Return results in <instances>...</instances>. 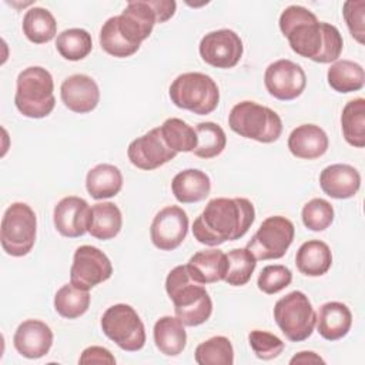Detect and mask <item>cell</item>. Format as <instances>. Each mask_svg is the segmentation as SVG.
I'll use <instances>...</instances> for the list:
<instances>
[{
    "label": "cell",
    "instance_id": "6da1fadb",
    "mask_svg": "<svg viewBox=\"0 0 365 365\" xmlns=\"http://www.w3.org/2000/svg\"><path fill=\"white\" fill-rule=\"evenodd\" d=\"M279 30L294 53L315 63H334L342 53L344 40L339 30L334 24L319 21L304 6H288L279 16Z\"/></svg>",
    "mask_w": 365,
    "mask_h": 365
},
{
    "label": "cell",
    "instance_id": "7a4b0ae2",
    "mask_svg": "<svg viewBox=\"0 0 365 365\" xmlns=\"http://www.w3.org/2000/svg\"><path fill=\"white\" fill-rule=\"evenodd\" d=\"M255 220V210L250 200L214 198L192 222L194 238L204 245L217 247L227 241L242 238Z\"/></svg>",
    "mask_w": 365,
    "mask_h": 365
},
{
    "label": "cell",
    "instance_id": "3957f363",
    "mask_svg": "<svg viewBox=\"0 0 365 365\" xmlns=\"http://www.w3.org/2000/svg\"><path fill=\"white\" fill-rule=\"evenodd\" d=\"M165 291L174 304L175 317L184 327H198L212 314V301L202 284L195 282L185 265L174 267L165 278Z\"/></svg>",
    "mask_w": 365,
    "mask_h": 365
},
{
    "label": "cell",
    "instance_id": "277c9868",
    "mask_svg": "<svg viewBox=\"0 0 365 365\" xmlns=\"http://www.w3.org/2000/svg\"><path fill=\"white\" fill-rule=\"evenodd\" d=\"M174 0L128 1L121 14L115 16L117 27L128 43L138 47L151 34L157 23H165L175 14Z\"/></svg>",
    "mask_w": 365,
    "mask_h": 365
},
{
    "label": "cell",
    "instance_id": "5b68a950",
    "mask_svg": "<svg viewBox=\"0 0 365 365\" xmlns=\"http://www.w3.org/2000/svg\"><path fill=\"white\" fill-rule=\"evenodd\" d=\"M53 91L54 81L50 71L40 66H30L17 76L14 104L24 117L44 118L56 106Z\"/></svg>",
    "mask_w": 365,
    "mask_h": 365
},
{
    "label": "cell",
    "instance_id": "8992f818",
    "mask_svg": "<svg viewBox=\"0 0 365 365\" xmlns=\"http://www.w3.org/2000/svg\"><path fill=\"white\" fill-rule=\"evenodd\" d=\"M228 125L235 134L264 144L277 141L282 133L281 117L269 107L250 100L231 108Z\"/></svg>",
    "mask_w": 365,
    "mask_h": 365
},
{
    "label": "cell",
    "instance_id": "52a82bcc",
    "mask_svg": "<svg viewBox=\"0 0 365 365\" xmlns=\"http://www.w3.org/2000/svg\"><path fill=\"white\" fill-rule=\"evenodd\" d=\"M168 93L175 107L198 115L212 113L220 101L217 83L210 76L198 71L182 73L175 77Z\"/></svg>",
    "mask_w": 365,
    "mask_h": 365
},
{
    "label": "cell",
    "instance_id": "ba28073f",
    "mask_svg": "<svg viewBox=\"0 0 365 365\" xmlns=\"http://www.w3.org/2000/svg\"><path fill=\"white\" fill-rule=\"evenodd\" d=\"M37 217L26 202H13L1 218L0 241L3 251L11 257L27 255L36 242Z\"/></svg>",
    "mask_w": 365,
    "mask_h": 365
},
{
    "label": "cell",
    "instance_id": "9c48e42d",
    "mask_svg": "<svg viewBox=\"0 0 365 365\" xmlns=\"http://www.w3.org/2000/svg\"><path fill=\"white\" fill-rule=\"evenodd\" d=\"M315 318L312 304L302 291H292L274 305V319L285 338L292 342L305 341L312 335Z\"/></svg>",
    "mask_w": 365,
    "mask_h": 365
},
{
    "label": "cell",
    "instance_id": "30bf717a",
    "mask_svg": "<svg viewBox=\"0 0 365 365\" xmlns=\"http://www.w3.org/2000/svg\"><path fill=\"white\" fill-rule=\"evenodd\" d=\"M104 335L124 351L135 352L145 345V328L137 311L127 304H115L101 317Z\"/></svg>",
    "mask_w": 365,
    "mask_h": 365
},
{
    "label": "cell",
    "instance_id": "8fae6325",
    "mask_svg": "<svg viewBox=\"0 0 365 365\" xmlns=\"http://www.w3.org/2000/svg\"><path fill=\"white\" fill-rule=\"evenodd\" d=\"M295 227L282 217L272 215L265 218L247 247L255 259H278L282 258L294 241Z\"/></svg>",
    "mask_w": 365,
    "mask_h": 365
},
{
    "label": "cell",
    "instance_id": "7c38bea8",
    "mask_svg": "<svg viewBox=\"0 0 365 365\" xmlns=\"http://www.w3.org/2000/svg\"><path fill=\"white\" fill-rule=\"evenodd\" d=\"M111 275V261L97 247L81 245L74 251L70 268V282L77 288L90 291L96 285L110 279Z\"/></svg>",
    "mask_w": 365,
    "mask_h": 365
},
{
    "label": "cell",
    "instance_id": "4fadbf2b",
    "mask_svg": "<svg viewBox=\"0 0 365 365\" xmlns=\"http://www.w3.org/2000/svg\"><path fill=\"white\" fill-rule=\"evenodd\" d=\"M201 58L217 68L235 67L244 53L242 40L230 29H221L207 33L198 46Z\"/></svg>",
    "mask_w": 365,
    "mask_h": 365
},
{
    "label": "cell",
    "instance_id": "5bb4252c",
    "mask_svg": "<svg viewBox=\"0 0 365 365\" xmlns=\"http://www.w3.org/2000/svg\"><path fill=\"white\" fill-rule=\"evenodd\" d=\"M264 84L274 98L289 101L302 94L307 86V76L299 64L288 58H279L267 67Z\"/></svg>",
    "mask_w": 365,
    "mask_h": 365
},
{
    "label": "cell",
    "instance_id": "9a60e30c",
    "mask_svg": "<svg viewBox=\"0 0 365 365\" xmlns=\"http://www.w3.org/2000/svg\"><path fill=\"white\" fill-rule=\"evenodd\" d=\"M188 232V215L178 205H168L160 210L150 227V238L154 247L161 251L178 248Z\"/></svg>",
    "mask_w": 365,
    "mask_h": 365
},
{
    "label": "cell",
    "instance_id": "2e32d148",
    "mask_svg": "<svg viewBox=\"0 0 365 365\" xmlns=\"http://www.w3.org/2000/svg\"><path fill=\"white\" fill-rule=\"evenodd\" d=\"M175 155L177 153L164 143L160 127H155L144 135L137 137L127 148L130 163L144 171L155 170L175 158Z\"/></svg>",
    "mask_w": 365,
    "mask_h": 365
},
{
    "label": "cell",
    "instance_id": "e0dca14e",
    "mask_svg": "<svg viewBox=\"0 0 365 365\" xmlns=\"http://www.w3.org/2000/svg\"><path fill=\"white\" fill-rule=\"evenodd\" d=\"M90 208L88 202L81 197L68 195L61 198L53 211L56 230L67 238L84 235L88 227Z\"/></svg>",
    "mask_w": 365,
    "mask_h": 365
},
{
    "label": "cell",
    "instance_id": "ac0fdd59",
    "mask_svg": "<svg viewBox=\"0 0 365 365\" xmlns=\"http://www.w3.org/2000/svg\"><path fill=\"white\" fill-rule=\"evenodd\" d=\"M63 104L73 113H91L100 101V88L87 74H73L60 86Z\"/></svg>",
    "mask_w": 365,
    "mask_h": 365
},
{
    "label": "cell",
    "instance_id": "d6986e66",
    "mask_svg": "<svg viewBox=\"0 0 365 365\" xmlns=\"http://www.w3.org/2000/svg\"><path fill=\"white\" fill-rule=\"evenodd\" d=\"M13 345L21 356L38 359L48 354L53 345V331L43 321L26 319L17 327Z\"/></svg>",
    "mask_w": 365,
    "mask_h": 365
},
{
    "label": "cell",
    "instance_id": "ffe728a7",
    "mask_svg": "<svg viewBox=\"0 0 365 365\" xmlns=\"http://www.w3.org/2000/svg\"><path fill=\"white\" fill-rule=\"evenodd\" d=\"M319 185L328 197L346 200L358 192L361 175L359 171L349 164H331L321 171Z\"/></svg>",
    "mask_w": 365,
    "mask_h": 365
},
{
    "label": "cell",
    "instance_id": "44dd1931",
    "mask_svg": "<svg viewBox=\"0 0 365 365\" xmlns=\"http://www.w3.org/2000/svg\"><path fill=\"white\" fill-rule=\"evenodd\" d=\"M329 145L327 133L315 124H301L288 137L289 153L301 160H315L322 157Z\"/></svg>",
    "mask_w": 365,
    "mask_h": 365
},
{
    "label": "cell",
    "instance_id": "7402d4cb",
    "mask_svg": "<svg viewBox=\"0 0 365 365\" xmlns=\"http://www.w3.org/2000/svg\"><path fill=\"white\" fill-rule=\"evenodd\" d=\"M190 277L198 284H214L224 281L228 269L227 254L218 248L195 252L185 264Z\"/></svg>",
    "mask_w": 365,
    "mask_h": 365
},
{
    "label": "cell",
    "instance_id": "603a6c76",
    "mask_svg": "<svg viewBox=\"0 0 365 365\" xmlns=\"http://www.w3.org/2000/svg\"><path fill=\"white\" fill-rule=\"evenodd\" d=\"M315 315V325L318 334L327 341H338L344 338L351 329L352 314L349 308L342 302H325L319 307Z\"/></svg>",
    "mask_w": 365,
    "mask_h": 365
},
{
    "label": "cell",
    "instance_id": "cb8c5ba5",
    "mask_svg": "<svg viewBox=\"0 0 365 365\" xmlns=\"http://www.w3.org/2000/svg\"><path fill=\"white\" fill-rule=\"evenodd\" d=\"M171 191L178 202L191 204L202 201L211 191L210 177L197 168H188L174 175Z\"/></svg>",
    "mask_w": 365,
    "mask_h": 365
},
{
    "label": "cell",
    "instance_id": "d4e9b609",
    "mask_svg": "<svg viewBox=\"0 0 365 365\" xmlns=\"http://www.w3.org/2000/svg\"><path fill=\"white\" fill-rule=\"evenodd\" d=\"M295 264L301 274L307 277H321L331 268L332 254L327 242L321 240H309L298 248Z\"/></svg>",
    "mask_w": 365,
    "mask_h": 365
},
{
    "label": "cell",
    "instance_id": "484cf974",
    "mask_svg": "<svg viewBox=\"0 0 365 365\" xmlns=\"http://www.w3.org/2000/svg\"><path fill=\"white\" fill-rule=\"evenodd\" d=\"M123 227V215L114 202H97L90 208L87 232L101 241L113 240Z\"/></svg>",
    "mask_w": 365,
    "mask_h": 365
},
{
    "label": "cell",
    "instance_id": "4316f807",
    "mask_svg": "<svg viewBox=\"0 0 365 365\" xmlns=\"http://www.w3.org/2000/svg\"><path fill=\"white\" fill-rule=\"evenodd\" d=\"M153 336L157 349L167 356L180 355L187 345V332L184 324L171 315L161 317L154 324Z\"/></svg>",
    "mask_w": 365,
    "mask_h": 365
},
{
    "label": "cell",
    "instance_id": "83f0119b",
    "mask_svg": "<svg viewBox=\"0 0 365 365\" xmlns=\"http://www.w3.org/2000/svg\"><path fill=\"white\" fill-rule=\"evenodd\" d=\"M123 187V174L118 167L113 164H97L86 177L87 192L94 200H104L115 197Z\"/></svg>",
    "mask_w": 365,
    "mask_h": 365
},
{
    "label": "cell",
    "instance_id": "f1b7e54d",
    "mask_svg": "<svg viewBox=\"0 0 365 365\" xmlns=\"http://www.w3.org/2000/svg\"><path fill=\"white\" fill-rule=\"evenodd\" d=\"M327 80L332 90L346 94L364 87L365 73L361 64L351 60H336L327 71Z\"/></svg>",
    "mask_w": 365,
    "mask_h": 365
},
{
    "label": "cell",
    "instance_id": "f546056e",
    "mask_svg": "<svg viewBox=\"0 0 365 365\" xmlns=\"http://www.w3.org/2000/svg\"><path fill=\"white\" fill-rule=\"evenodd\" d=\"M24 36L34 44L51 41L57 34V21L54 16L43 7H31L26 11L21 24Z\"/></svg>",
    "mask_w": 365,
    "mask_h": 365
},
{
    "label": "cell",
    "instance_id": "4dcf8cb0",
    "mask_svg": "<svg viewBox=\"0 0 365 365\" xmlns=\"http://www.w3.org/2000/svg\"><path fill=\"white\" fill-rule=\"evenodd\" d=\"M341 128L349 145L356 148L365 145V100L362 97L345 104L341 114Z\"/></svg>",
    "mask_w": 365,
    "mask_h": 365
},
{
    "label": "cell",
    "instance_id": "1f68e13d",
    "mask_svg": "<svg viewBox=\"0 0 365 365\" xmlns=\"http://www.w3.org/2000/svg\"><path fill=\"white\" fill-rule=\"evenodd\" d=\"M160 133L164 143L177 154L192 153L198 143L195 128L177 117L167 118L160 125Z\"/></svg>",
    "mask_w": 365,
    "mask_h": 365
},
{
    "label": "cell",
    "instance_id": "d6a6232c",
    "mask_svg": "<svg viewBox=\"0 0 365 365\" xmlns=\"http://www.w3.org/2000/svg\"><path fill=\"white\" fill-rule=\"evenodd\" d=\"M56 48L60 56L70 61L86 58L93 50L91 34L84 29H67L56 38Z\"/></svg>",
    "mask_w": 365,
    "mask_h": 365
},
{
    "label": "cell",
    "instance_id": "836d02e7",
    "mask_svg": "<svg viewBox=\"0 0 365 365\" xmlns=\"http://www.w3.org/2000/svg\"><path fill=\"white\" fill-rule=\"evenodd\" d=\"M90 307L88 291L80 289L76 285L66 284L54 295V309L67 319H76L87 312Z\"/></svg>",
    "mask_w": 365,
    "mask_h": 365
},
{
    "label": "cell",
    "instance_id": "e575fe53",
    "mask_svg": "<svg viewBox=\"0 0 365 365\" xmlns=\"http://www.w3.org/2000/svg\"><path fill=\"white\" fill-rule=\"evenodd\" d=\"M194 359L198 365H232L234 348L227 336L217 335L200 345L194 352Z\"/></svg>",
    "mask_w": 365,
    "mask_h": 365
},
{
    "label": "cell",
    "instance_id": "d590c367",
    "mask_svg": "<svg viewBox=\"0 0 365 365\" xmlns=\"http://www.w3.org/2000/svg\"><path fill=\"white\" fill-rule=\"evenodd\" d=\"M195 133H197L198 143L192 151L194 155L208 160L220 155L224 151L227 145V135L222 127L218 125L217 123H212V121L200 123L195 127Z\"/></svg>",
    "mask_w": 365,
    "mask_h": 365
},
{
    "label": "cell",
    "instance_id": "8d00e7d4",
    "mask_svg": "<svg viewBox=\"0 0 365 365\" xmlns=\"http://www.w3.org/2000/svg\"><path fill=\"white\" fill-rule=\"evenodd\" d=\"M228 269L224 281L232 287L248 284L257 267V259L248 248H234L227 254Z\"/></svg>",
    "mask_w": 365,
    "mask_h": 365
},
{
    "label": "cell",
    "instance_id": "74e56055",
    "mask_svg": "<svg viewBox=\"0 0 365 365\" xmlns=\"http://www.w3.org/2000/svg\"><path fill=\"white\" fill-rule=\"evenodd\" d=\"M98 40H100L101 48L113 57L125 58L138 51V47L128 43L125 40V37L120 33V30L117 27L115 16L106 20V23L103 24V27L100 30Z\"/></svg>",
    "mask_w": 365,
    "mask_h": 365
},
{
    "label": "cell",
    "instance_id": "f35d334b",
    "mask_svg": "<svg viewBox=\"0 0 365 365\" xmlns=\"http://www.w3.org/2000/svg\"><path fill=\"white\" fill-rule=\"evenodd\" d=\"M334 208L331 202L324 198H312L309 200L302 211V222L311 231H324L334 221Z\"/></svg>",
    "mask_w": 365,
    "mask_h": 365
},
{
    "label": "cell",
    "instance_id": "ab89813d",
    "mask_svg": "<svg viewBox=\"0 0 365 365\" xmlns=\"http://www.w3.org/2000/svg\"><path fill=\"white\" fill-rule=\"evenodd\" d=\"M292 281V272L288 267L275 264V265H267L261 269L257 285L258 289L262 291L264 294L272 295L284 288H287Z\"/></svg>",
    "mask_w": 365,
    "mask_h": 365
},
{
    "label": "cell",
    "instance_id": "60d3db41",
    "mask_svg": "<svg viewBox=\"0 0 365 365\" xmlns=\"http://www.w3.org/2000/svg\"><path fill=\"white\" fill-rule=\"evenodd\" d=\"M248 342L255 356L262 361H269L277 358L285 348V344L282 342V339H279L277 335L271 332L261 331V329L251 331L248 334Z\"/></svg>",
    "mask_w": 365,
    "mask_h": 365
},
{
    "label": "cell",
    "instance_id": "b9f144b4",
    "mask_svg": "<svg viewBox=\"0 0 365 365\" xmlns=\"http://www.w3.org/2000/svg\"><path fill=\"white\" fill-rule=\"evenodd\" d=\"M364 0H348L342 6L344 20L348 26L351 36L361 44H364L365 37V27H364Z\"/></svg>",
    "mask_w": 365,
    "mask_h": 365
},
{
    "label": "cell",
    "instance_id": "7bdbcfd3",
    "mask_svg": "<svg viewBox=\"0 0 365 365\" xmlns=\"http://www.w3.org/2000/svg\"><path fill=\"white\" fill-rule=\"evenodd\" d=\"M80 364H107V365H114L115 364V358L113 356V354L103 346H88L86 348L78 359Z\"/></svg>",
    "mask_w": 365,
    "mask_h": 365
},
{
    "label": "cell",
    "instance_id": "ee69618b",
    "mask_svg": "<svg viewBox=\"0 0 365 365\" xmlns=\"http://www.w3.org/2000/svg\"><path fill=\"white\" fill-rule=\"evenodd\" d=\"M289 364H325V361L312 351H301L291 358Z\"/></svg>",
    "mask_w": 365,
    "mask_h": 365
}]
</instances>
